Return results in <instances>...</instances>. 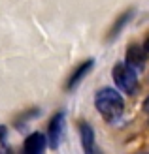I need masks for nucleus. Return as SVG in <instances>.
Returning <instances> with one entry per match:
<instances>
[{"mask_svg": "<svg viewBox=\"0 0 149 154\" xmlns=\"http://www.w3.org/2000/svg\"><path fill=\"white\" fill-rule=\"evenodd\" d=\"M95 107L106 122L119 124L125 115V100L121 90L112 87H102L95 94Z\"/></svg>", "mask_w": 149, "mask_h": 154, "instance_id": "f257e3e1", "label": "nucleus"}, {"mask_svg": "<svg viewBox=\"0 0 149 154\" xmlns=\"http://www.w3.org/2000/svg\"><path fill=\"white\" fill-rule=\"evenodd\" d=\"M112 77L115 87L119 88L123 94L136 96L140 90V81H138V72L130 68L127 62H117L112 70Z\"/></svg>", "mask_w": 149, "mask_h": 154, "instance_id": "f03ea898", "label": "nucleus"}, {"mask_svg": "<svg viewBox=\"0 0 149 154\" xmlns=\"http://www.w3.org/2000/svg\"><path fill=\"white\" fill-rule=\"evenodd\" d=\"M64 122H66V113L64 111H57L49 120L47 126V147L57 150L59 145L64 137Z\"/></svg>", "mask_w": 149, "mask_h": 154, "instance_id": "7ed1b4c3", "label": "nucleus"}, {"mask_svg": "<svg viewBox=\"0 0 149 154\" xmlns=\"http://www.w3.org/2000/svg\"><path fill=\"white\" fill-rule=\"evenodd\" d=\"M147 57L149 53L147 49L144 47V43H130L127 47V55H125V62H127L130 68H134V70L140 73L145 68V62H147Z\"/></svg>", "mask_w": 149, "mask_h": 154, "instance_id": "20e7f679", "label": "nucleus"}, {"mask_svg": "<svg viewBox=\"0 0 149 154\" xmlns=\"http://www.w3.org/2000/svg\"><path fill=\"white\" fill-rule=\"evenodd\" d=\"M47 147V135L42 132H32L27 135V139L23 141V150L27 154H40Z\"/></svg>", "mask_w": 149, "mask_h": 154, "instance_id": "39448f33", "label": "nucleus"}, {"mask_svg": "<svg viewBox=\"0 0 149 154\" xmlns=\"http://www.w3.org/2000/svg\"><path fill=\"white\" fill-rule=\"evenodd\" d=\"M79 137H81V147L87 154L96 152V139H95V128L89 122H81L79 124Z\"/></svg>", "mask_w": 149, "mask_h": 154, "instance_id": "423d86ee", "label": "nucleus"}, {"mask_svg": "<svg viewBox=\"0 0 149 154\" xmlns=\"http://www.w3.org/2000/svg\"><path fill=\"white\" fill-rule=\"evenodd\" d=\"M92 66H95V60H92V58L85 60V62H81V64H77V68L74 70V73L70 75L68 81H66V90H74L77 85L83 81V77L92 70Z\"/></svg>", "mask_w": 149, "mask_h": 154, "instance_id": "0eeeda50", "label": "nucleus"}, {"mask_svg": "<svg viewBox=\"0 0 149 154\" xmlns=\"http://www.w3.org/2000/svg\"><path fill=\"white\" fill-rule=\"evenodd\" d=\"M132 17H134V10H132V8H130V10H127V11H123L119 17L115 19V23L112 25V28H109V32H108V36H106V40H108V42H113L115 38L123 32V28L130 23Z\"/></svg>", "mask_w": 149, "mask_h": 154, "instance_id": "6e6552de", "label": "nucleus"}, {"mask_svg": "<svg viewBox=\"0 0 149 154\" xmlns=\"http://www.w3.org/2000/svg\"><path fill=\"white\" fill-rule=\"evenodd\" d=\"M38 115H40V109H38V107L25 111L23 115H19V117H17V120H15V128H17V130H25L27 122H28V120H32V119H36Z\"/></svg>", "mask_w": 149, "mask_h": 154, "instance_id": "1a4fd4ad", "label": "nucleus"}, {"mask_svg": "<svg viewBox=\"0 0 149 154\" xmlns=\"http://www.w3.org/2000/svg\"><path fill=\"white\" fill-rule=\"evenodd\" d=\"M6 134H8L6 126H0V141H2V139H6Z\"/></svg>", "mask_w": 149, "mask_h": 154, "instance_id": "9d476101", "label": "nucleus"}, {"mask_svg": "<svg viewBox=\"0 0 149 154\" xmlns=\"http://www.w3.org/2000/svg\"><path fill=\"white\" fill-rule=\"evenodd\" d=\"M144 109H145V111L149 113V98H147V100H145V102H144Z\"/></svg>", "mask_w": 149, "mask_h": 154, "instance_id": "9b49d317", "label": "nucleus"}, {"mask_svg": "<svg viewBox=\"0 0 149 154\" xmlns=\"http://www.w3.org/2000/svg\"><path fill=\"white\" fill-rule=\"evenodd\" d=\"M144 47H145V49H147V53H149V36L145 38V42H144Z\"/></svg>", "mask_w": 149, "mask_h": 154, "instance_id": "f8f14e48", "label": "nucleus"}]
</instances>
